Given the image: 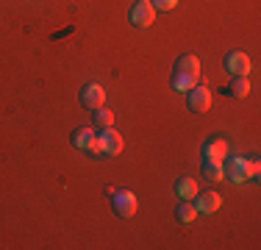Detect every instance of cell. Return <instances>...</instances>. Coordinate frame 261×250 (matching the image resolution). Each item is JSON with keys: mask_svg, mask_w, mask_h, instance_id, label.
Wrapping results in <instances>:
<instances>
[{"mask_svg": "<svg viewBox=\"0 0 261 250\" xmlns=\"http://www.w3.org/2000/svg\"><path fill=\"white\" fill-rule=\"evenodd\" d=\"M175 217H178V222H184V225H192V222H195V217H197V209H195V203H192V200H184V203H178V209H175Z\"/></svg>", "mask_w": 261, "mask_h": 250, "instance_id": "cell-14", "label": "cell"}, {"mask_svg": "<svg viewBox=\"0 0 261 250\" xmlns=\"http://www.w3.org/2000/svg\"><path fill=\"white\" fill-rule=\"evenodd\" d=\"M78 100H81V106L84 109H100V106L106 103V89L100 84H86L84 89H81V95H78Z\"/></svg>", "mask_w": 261, "mask_h": 250, "instance_id": "cell-7", "label": "cell"}, {"mask_svg": "<svg viewBox=\"0 0 261 250\" xmlns=\"http://www.w3.org/2000/svg\"><path fill=\"white\" fill-rule=\"evenodd\" d=\"M153 17H156V9L150 6V0H136L128 11V20L134 22L136 28H147V25L153 22Z\"/></svg>", "mask_w": 261, "mask_h": 250, "instance_id": "cell-5", "label": "cell"}, {"mask_svg": "<svg viewBox=\"0 0 261 250\" xmlns=\"http://www.w3.org/2000/svg\"><path fill=\"white\" fill-rule=\"evenodd\" d=\"M86 153H92V156H120L122 153V136L117 134L114 128H106L97 134L95 145L86 150Z\"/></svg>", "mask_w": 261, "mask_h": 250, "instance_id": "cell-2", "label": "cell"}, {"mask_svg": "<svg viewBox=\"0 0 261 250\" xmlns=\"http://www.w3.org/2000/svg\"><path fill=\"white\" fill-rule=\"evenodd\" d=\"M195 200V209H197V214H214L217 209L222 206V197L217 195V192H200V197H192Z\"/></svg>", "mask_w": 261, "mask_h": 250, "instance_id": "cell-9", "label": "cell"}, {"mask_svg": "<svg viewBox=\"0 0 261 250\" xmlns=\"http://www.w3.org/2000/svg\"><path fill=\"white\" fill-rule=\"evenodd\" d=\"M222 67H225L231 75H247V72H250V56L242 53V50H233V53L225 56Z\"/></svg>", "mask_w": 261, "mask_h": 250, "instance_id": "cell-8", "label": "cell"}, {"mask_svg": "<svg viewBox=\"0 0 261 250\" xmlns=\"http://www.w3.org/2000/svg\"><path fill=\"white\" fill-rule=\"evenodd\" d=\"M175 195L178 200H192L197 195V184H195V178H178L175 181Z\"/></svg>", "mask_w": 261, "mask_h": 250, "instance_id": "cell-13", "label": "cell"}, {"mask_svg": "<svg viewBox=\"0 0 261 250\" xmlns=\"http://www.w3.org/2000/svg\"><path fill=\"white\" fill-rule=\"evenodd\" d=\"M203 172H206L208 181H222V178H225V172H222V161H208V159H203Z\"/></svg>", "mask_w": 261, "mask_h": 250, "instance_id": "cell-16", "label": "cell"}, {"mask_svg": "<svg viewBox=\"0 0 261 250\" xmlns=\"http://www.w3.org/2000/svg\"><path fill=\"white\" fill-rule=\"evenodd\" d=\"M200 81V61L195 56H178L175 72H172V89L186 92Z\"/></svg>", "mask_w": 261, "mask_h": 250, "instance_id": "cell-1", "label": "cell"}, {"mask_svg": "<svg viewBox=\"0 0 261 250\" xmlns=\"http://www.w3.org/2000/svg\"><path fill=\"white\" fill-rule=\"evenodd\" d=\"M111 209L120 217H134L136 209H139V203H136L134 192H114V195H111Z\"/></svg>", "mask_w": 261, "mask_h": 250, "instance_id": "cell-6", "label": "cell"}, {"mask_svg": "<svg viewBox=\"0 0 261 250\" xmlns=\"http://www.w3.org/2000/svg\"><path fill=\"white\" fill-rule=\"evenodd\" d=\"M225 92L231 97H236V100L247 97V95H250V81H247V75H233V81L225 86Z\"/></svg>", "mask_w": 261, "mask_h": 250, "instance_id": "cell-12", "label": "cell"}, {"mask_svg": "<svg viewBox=\"0 0 261 250\" xmlns=\"http://www.w3.org/2000/svg\"><path fill=\"white\" fill-rule=\"evenodd\" d=\"M150 6L156 11H172L178 6V0H150Z\"/></svg>", "mask_w": 261, "mask_h": 250, "instance_id": "cell-17", "label": "cell"}, {"mask_svg": "<svg viewBox=\"0 0 261 250\" xmlns=\"http://www.w3.org/2000/svg\"><path fill=\"white\" fill-rule=\"evenodd\" d=\"M95 139H97V134L92 128H75L72 136H70L72 147H78V150H89L92 145H95Z\"/></svg>", "mask_w": 261, "mask_h": 250, "instance_id": "cell-11", "label": "cell"}, {"mask_svg": "<svg viewBox=\"0 0 261 250\" xmlns=\"http://www.w3.org/2000/svg\"><path fill=\"white\" fill-rule=\"evenodd\" d=\"M208 106H211V92L203 84H195L192 89H186V109L189 111L203 114V111H208Z\"/></svg>", "mask_w": 261, "mask_h": 250, "instance_id": "cell-4", "label": "cell"}, {"mask_svg": "<svg viewBox=\"0 0 261 250\" xmlns=\"http://www.w3.org/2000/svg\"><path fill=\"white\" fill-rule=\"evenodd\" d=\"M258 172H261V164H258V159H250V178H258Z\"/></svg>", "mask_w": 261, "mask_h": 250, "instance_id": "cell-18", "label": "cell"}, {"mask_svg": "<svg viewBox=\"0 0 261 250\" xmlns=\"http://www.w3.org/2000/svg\"><path fill=\"white\" fill-rule=\"evenodd\" d=\"M222 172H225L228 181L233 184H245L250 178V159H242V156H225L222 161Z\"/></svg>", "mask_w": 261, "mask_h": 250, "instance_id": "cell-3", "label": "cell"}, {"mask_svg": "<svg viewBox=\"0 0 261 250\" xmlns=\"http://www.w3.org/2000/svg\"><path fill=\"white\" fill-rule=\"evenodd\" d=\"M225 156H228V142L222 139V136H214V139H208L206 145H203V159L225 161Z\"/></svg>", "mask_w": 261, "mask_h": 250, "instance_id": "cell-10", "label": "cell"}, {"mask_svg": "<svg viewBox=\"0 0 261 250\" xmlns=\"http://www.w3.org/2000/svg\"><path fill=\"white\" fill-rule=\"evenodd\" d=\"M106 128H114V111L109 109H95V131H106Z\"/></svg>", "mask_w": 261, "mask_h": 250, "instance_id": "cell-15", "label": "cell"}]
</instances>
